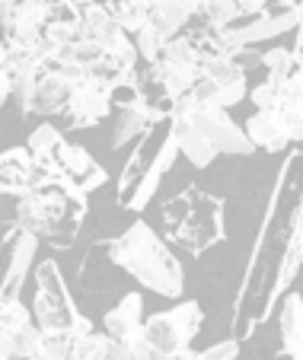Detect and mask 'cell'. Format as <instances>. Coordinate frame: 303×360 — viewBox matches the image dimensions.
I'll use <instances>...</instances> for the list:
<instances>
[{
    "label": "cell",
    "mask_w": 303,
    "mask_h": 360,
    "mask_svg": "<svg viewBox=\"0 0 303 360\" xmlns=\"http://www.w3.org/2000/svg\"><path fill=\"white\" fill-rule=\"evenodd\" d=\"M175 157H179V143H175V134H173V128H169L166 134H163L160 150L154 153L150 166L141 172V176H137L135 188L121 198V207H128V211H144V207H147V201L154 198L156 185H160V176L175 163Z\"/></svg>",
    "instance_id": "cell-7"
},
{
    "label": "cell",
    "mask_w": 303,
    "mask_h": 360,
    "mask_svg": "<svg viewBox=\"0 0 303 360\" xmlns=\"http://www.w3.org/2000/svg\"><path fill=\"white\" fill-rule=\"evenodd\" d=\"M61 143H64V137H61V131L54 128V124L42 122L39 128H35L32 134H29L26 147H29V153H32V157L39 160V163H48V160H54V157H58Z\"/></svg>",
    "instance_id": "cell-19"
},
{
    "label": "cell",
    "mask_w": 303,
    "mask_h": 360,
    "mask_svg": "<svg viewBox=\"0 0 303 360\" xmlns=\"http://www.w3.org/2000/svg\"><path fill=\"white\" fill-rule=\"evenodd\" d=\"M112 265H118L125 274L137 281L141 287L160 293L166 300H179L185 290V271L179 259L166 249L160 236L144 220H135L121 236L106 243Z\"/></svg>",
    "instance_id": "cell-1"
},
{
    "label": "cell",
    "mask_w": 303,
    "mask_h": 360,
    "mask_svg": "<svg viewBox=\"0 0 303 360\" xmlns=\"http://www.w3.org/2000/svg\"><path fill=\"white\" fill-rule=\"evenodd\" d=\"M109 99H112V105L118 112L135 109L137 102H141V80H118L109 89Z\"/></svg>",
    "instance_id": "cell-23"
},
{
    "label": "cell",
    "mask_w": 303,
    "mask_h": 360,
    "mask_svg": "<svg viewBox=\"0 0 303 360\" xmlns=\"http://www.w3.org/2000/svg\"><path fill=\"white\" fill-rule=\"evenodd\" d=\"M35 182V157L29 147H10L0 153V195H26Z\"/></svg>",
    "instance_id": "cell-9"
},
{
    "label": "cell",
    "mask_w": 303,
    "mask_h": 360,
    "mask_svg": "<svg viewBox=\"0 0 303 360\" xmlns=\"http://www.w3.org/2000/svg\"><path fill=\"white\" fill-rule=\"evenodd\" d=\"M175 4H179V7L185 10V13H189L192 20H195V16L202 13V0H175Z\"/></svg>",
    "instance_id": "cell-30"
},
{
    "label": "cell",
    "mask_w": 303,
    "mask_h": 360,
    "mask_svg": "<svg viewBox=\"0 0 303 360\" xmlns=\"http://www.w3.org/2000/svg\"><path fill=\"white\" fill-rule=\"evenodd\" d=\"M173 118H185L198 128V134L217 150V157L227 153V157H249L252 141L246 137V131L227 115V109H211V105H202L195 102V96H182L173 105Z\"/></svg>",
    "instance_id": "cell-4"
},
{
    "label": "cell",
    "mask_w": 303,
    "mask_h": 360,
    "mask_svg": "<svg viewBox=\"0 0 303 360\" xmlns=\"http://www.w3.org/2000/svg\"><path fill=\"white\" fill-rule=\"evenodd\" d=\"M32 319L45 335H68V338H87L93 335V322L77 309L74 297L64 287L61 268L54 259H45L35 268V300Z\"/></svg>",
    "instance_id": "cell-2"
},
{
    "label": "cell",
    "mask_w": 303,
    "mask_h": 360,
    "mask_svg": "<svg viewBox=\"0 0 303 360\" xmlns=\"http://www.w3.org/2000/svg\"><path fill=\"white\" fill-rule=\"evenodd\" d=\"M16 354V332L0 328V360H10Z\"/></svg>",
    "instance_id": "cell-29"
},
{
    "label": "cell",
    "mask_w": 303,
    "mask_h": 360,
    "mask_svg": "<svg viewBox=\"0 0 303 360\" xmlns=\"http://www.w3.org/2000/svg\"><path fill=\"white\" fill-rule=\"evenodd\" d=\"M42 345H45V332H42L39 326H26L23 332H16V354L13 357H23V360H35L42 351Z\"/></svg>",
    "instance_id": "cell-22"
},
{
    "label": "cell",
    "mask_w": 303,
    "mask_h": 360,
    "mask_svg": "<svg viewBox=\"0 0 303 360\" xmlns=\"http://www.w3.org/2000/svg\"><path fill=\"white\" fill-rule=\"evenodd\" d=\"M236 4H240V16L252 20V16H259V13H265V10H268L271 0H236Z\"/></svg>",
    "instance_id": "cell-28"
},
{
    "label": "cell",
    "mask_w": 303,
    "mask_h": 360,
    "mask_svg": "<svg viewBox=\"0 0 303 360\" xmlns=\"http://www.w3.org/2000/svg\"><path fill=\"white\" fill-rule=\"evenodd\" d=\"M202 16L211 29H227L240 20V4L236 0H202Z\"/></svg>",
    "instance_id": "cell-20"
},
{
    "label": "cell",
    "mask_w": 303,
    "mask_h": 360,
    "mask_svg": "<svg viewBox=\"0 0 303 360\" xmlns=\"http://www.w3.org/2000/svg\"><path fill=\"white\" fill-rule=\"evenodd\" d=\"M4 61H7V45L0 41V70H4Z\"/></svg>",
    "instance_id": "cell-34"
},
{
    "label": "cell",
    "mask_w": 303,
    "mask_h": 360,
    "mask_svg": "<svg viewBox=\"0 0 303 360\" xmlns=\"http://www.w3.org/2000/svg\"><path fill=\"white\" fill-rule=\"evenodd\" d=\"M80 13L83 10L70 0H54L48 4V22H61V26H80Z\"/></svg>",
    "instance_id": "cell-26"
},
{
    "label": "cell",
    "mask_w": 303,
    "mask_h": 360,
    "mask_svg": "<svg viewBox=\"0 0 303 360\" xmlns=\"http://www.w3.org/2000/svg\"><path fill=\"white\" fill-rule=\"evenodd\" d=\"M0 16H4V10H0Z\"/></svg>",
    "instance_id": "cell-37"
},
{
    "label": "cell",
    "mask_w": 303,
    "mask_h": 360,
    "mask_svg": "<svg viewBox=\"0 0 303 360\" xmlns=\"http://www.w3.org/2000/svg\"><path fill=\"white\" fill-rule=\"evenodd\" d=\"M141 326H144V297L137 290L125 293L102 319V332L112 341H128L131 335L141 332Z\"/></svg>",
    "instance_id": "cell-10"
},
{
    "label": "cell",
    "mask_w": 303,
    "mask_h": 360,
    "mask_svg": "<svg viewBox=\"0 0 303 360\" xmlns=\"http://www.w3.org/2000/svg\"><path fill=\"white\" fill-rule=\"evenodd\" d=\"M70 89L74 86L58 70H45L39 77V86H35V96H32V115H64Z\"/></svg>",
    "instance_id": "cell-12"
},
{
    "label": "cell",
    "mask_w": 303,
    "mask_h": 360,
    "mask_svg": "<svg viewBox=\"0 0 303 360\" xmlns=\"http://www.w3.org/2000/svg\"><path fill=\"white\" fill-rule=\"evenodd\" d=\"M20 0H0V10H10V7H16Z\"/></svg>",
    "instance_id": "cell-35"
},
{
    "label": "cell",
    "mask_w": 303,
    "mask_h": 360,
    "mask_svg": "<svg viewBox=\"0 0 303 360\" xmlns=\"http://www.w3.org/2000/svg\"><path fill=\"white\" fill-rule=\"evenodd\" d=\"M294 80H297V83H303V68H300V74H297V77H294Z\"/></svg>",
    "instance_id": "cell-36"
},
{
    "label": "cell",
    "mask_w": 303,
    "mask_h": 360,
    "mask_svg": "<svg viewBox=\"0 0 303 360\" xmlns=\"http://www.w3.org/2000/svg\"><path fill=\"white\" fill-rule=\"evenodd\" d=\"M106 7L128 35H137L150 22V7L141 0H106Z\"/></svg>",
    "instance_id": "cell-18"
},
{
    "label": "cell",
    "mask_w": 303,
    "mask_h": 360,
    "mask_svg": "<svg viewBox=\"0 0 303 360\" xmlns=\"http://www.w3.org/2000/svg\"><path fill=\"white\" fill-rule=\"evenodd\" d=\"M236 354H240V341L227 338V341H217V345H211L208 351L195 354V360H236Z\"/></svg>",
    "instance_id": "cell-27"
},
{
    "label": "cell",
    "mask_w": 303,
    "mask_h": 360,
    "mask_svg": "<svg viewBox=\"0 0 303 360\" xmlns=\"http://www.w3.org/2000/svg\"><path fill=\"white\" fill-rule=\"evenodd\" d=\"M202 322H204V313L202 306L195 300H182L179 306L173 309H163V313H154L147 322L141 326V335L147 341L150 354L156 360H166L173 354H182V351H192V341L195 335L202 332Z\"/></svg>",
    "instance_id": "cell-3"
},
{
    "label": "cell",
    "mask_w": 303,
    "mask_h": 360,
    "mask_svg": "<svg viewBox=\"0 0 303 360\" xmlns=\"http://www.w3.org/2000/svg\"><path fill=\"white\" fill-rule=\"evenodd\" d=\"M278 326H281V354L290 360H303V297L300 293H287L281 303V316H278Z\"/></svg>",
    "instance_id": "cell-13"
},
{
    "label": "cell",
    "mask_w": 303,
    "mask_h": 360,
    "mask_svg": "<svg viewBox=\"0 0 303 360\" xmlns=\"http://www.w3.org/2000/svg\"><path fill=\"white\" fill-rule=\"evenodd\" d=\"M156 122H163V118L156 115V112L150 109L144 99L137 102L135 109L118 112V122H115V134H112V147L121 150L125 143L135 141V137H150V131H154Z\"/></svg>",
    "instance_id": "cell-15"
},
{
    "label": "cell",
    "mask_w": 303,
    "mask_h": 360,
    "mask_svg": "<svg viewBox=\"0 0 303 360\" xmlns=\"http://www.w3.org/2000/svg\"><path fill=\"white\" fill-rule=\"evenodd\" d=\"M169 124H173V134H175V143H179V153L189 160L195 169H208V166L217 160V150L211 147L202 134H198V128L192 122H185V118H169Z\"/></svg>",
    "instance_id": "cell-16"
},
{
    "label": "cell",
    "mask_w": 303,
    "mask_h": 360,
    "mask_svg": "<svg viewBox=\"0 0 303 360\" xmlns=\"http://www.w3.org/2000/svg\"><path fill=\"white\" fill-rule=\"evenodd\" d=\"M13 99V89H10V80L0 74V109H4V102Z\"/></svg>",
    "instance_id": "cell-32"
},
{
    "label": "cell",
    "mask_w": 303,
    "mask_h": 360,
    "mask_svg": "<svg viewBox=\"0 0 303 360\" xmlns=\"http://www.w3.org/2000/svg\"><path fill=\"white\" fill-rule=\"evenodd\" d=\"M189 22H192V16L185 13L175 0H156L154 7H150V26H154L166 41L179 39L182 29H189Z\"/></svg>",
    "instance_id": "cell-17"
},
{
    "label": "cell",
    "mask_w": 303,
    "mask_h": 360,
    "mask_svg": "<svg viewBox=\"0 0 303 360\" xmlns=\"http://www.w3.org/2000/svg\"><path fill=\"white\" fill-rule=\"evenodd\" d=\"M242 131L252 141V147L265 150V153H281V150H287V143H294L287 128H284L281 115H278V109L252 112V118L242 124Z\"/></svg>",
    "instance_id": "cell-11"
},
{
    "label": "cell",
    "mask_w": 303,
    "mask_h": 360,
    "mask_svg": "<svg viewBox=\"0 0 303 360\" xmlns=\"http://www.w3.org/2000/svg\"><path fill=\"white\" fill-rule=\"evenodd\" d=\"M35 252H39V236H32V233H20L16 243L10 245V265H7V271H4V281H0V297H7L10 303L20 300L23 287H26V278L35 262Z\"/></svg>",
    "instance_id": "cell-8"
},
{
    "label": "cell",
    "mask_w": 303,
    "mask_h": 360,
    "mask_svg": "<svg viewBox=\"0 0 303 360\" xmlns=\"http://www.w3.org/2000/svg\"><path fill=\"white\" fill-rule=\"evenodd\" d=\"M281 86L284 83H259V86L249 89V102L256 105V112H268V109H278V99H281Z\"/></svg>",
    "instance_id": "cell-24"
},
{
    "label": "cell",
    "mask_w": 303,
    "mask_h": 360,
    "mask_svg": "<svg viewBox=\"0 0 303 360\" xmlns=\"http://www.w3.org/2000/svg\"><path fill=\"white\" fill-rule=\"evenodd\" d=\"M166 360H195V351H182V354H173V357Z\"/></svg>",
    "instance_id": "cell-33"
},
{
    "label": "cell",
    "mask_w": 303,
    "mask_h": 360,
    "mask_svg": "<svg viewBox=\"0 0 303 360\" xmlns=\"http://www.w3.org/2000/svg\"><path fill=\"white\" fill-rule=\"evenodd\" d=\"M303 265V195H300V207L294 211V224H290V239H287V249H284V262H281V271H278L275 281V290H271L268 303H275L284 290L290 287V281L297 278Z\"/></svg>",
    "instance_id": "cell-14"
},
{
    "label": "cell",
    "mask_w": 303,
    "mask_h": 360,
    "mask_svg": "<svg viewBox=\"0 0 303 360\" xmlns=\"http://www.w3.org/2000/svg\"><path fill=\"white\" fill-rule=\"evenodd\" d=\"M32 309L29 306H23V300H16V303H10L7 309H4V316H0V328H7V332H23L26 326H32Z\"/></svg>",
    "instance_id": "cell-25"
},
{
    "label": "cell",
    "mask_w": 303,
    "mask_h": 360,
    "mask_svg": "<svg viewBox=\"0 0 303 360\" xmlns=\"http://www.w3.org/2000/svg\"><path fill=\"white\" fill-rule=\"evenodd\" d=\"M297 16H300V0H278L275 7H268L265 13L252 16V20L240 16L233 26L217 29V41L230 58H236L256 41H268L275 35L297 29Z\"/></svg>",
    "instance_id": "cell-5"
},
{
    "label": "cell",
    "mask_w": 303,
    "mask_h": 360,
    "mask_svg": "<svg viewBox=\"0 0 303 360\" xmlns=\"http://www.w3.org/2000/svg\"><path fill=\"white\" fill-rule=\"evenodd\" d=\"M109 83H102L99 77L89 74L87 80H80L74 89H70L68 109H64V118L74 131H87L93 124H99L102 118L112 109V99H109Z\"/></svg>",
    "instance_id": "cell-6"
},
{
    "label": "cell",
    "mask_w": 303,
    "mask_h": 360,
    "mask_svg": "<svg viewBox=\"0 0 303 360\" xmlns=\"http://www.w3.org/2000/svg\"><path fill=\"white\" fill-rule=\"evenodd\" d=\"M297 55H303V0H300V16H297V45H294Z\"/></svg>",
    "instance_id": "cell-31"
},
{
    "label": "cell",
    "mask_w": 303,
    "mask_h": 360,
    "mask_svg": "<svg viewBox=\"0 0 303 360\" xmlns=\"http://www.w3.org/2000/svg\"><path fill=\"white\" fill-rule=\"evenodd\" d=\"M135 39V45H137V55H141V61H147V68L150 64H156L160 61V55H163V45H166V39H163L160 32H156L154 26H144L137 35H131Z\"/></svg>",
    "instance_id": "cell-21"
}]
</instances>
